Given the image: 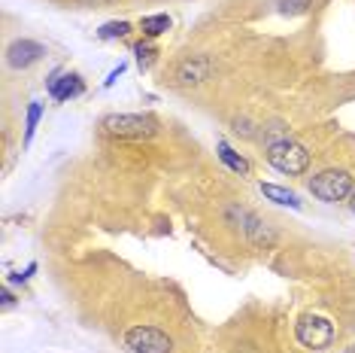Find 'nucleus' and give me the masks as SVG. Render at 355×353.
I'll list each match as a JSON object with an SVG mask.
<instances>
[{
	"instance_id": "nucleus-17",
	"label": "nucleus",
	"mask_w": 355,
	"mask_h": 353,
	"mask_svg": "<svg viewBox=\"0 0 355 353\" xmlns=\"http://www.w3.org/2000/svg\"><path fill=\"white\" fill-rule=\"evenodd\" d=\"M122 74H125V64H119V67H116V70H112V74H110V79H107V85H112V83H116V79H119V76H122Z\"/></svg>"
},
{
	"instance_id": "nucleus-11",
	"label": "nucleus",
	"mask_w": 355,
	"mask_h": 353,
	"mask_svg": "<svg viewBox=\"0 0 355 353\" xmlns=\"http://www.w3.org/2000/svg\"><path fill=\"white\" fill-rule=\"evenodd\" d=\"M140 31L146 37L164 34V31H171V15H146V19H140Z\"/></svg>"
},
{
	"instance_id": "nucleus-19",
	"label": "nucleus",
	"mask_w": 355,
	"mask_h": 353,
	"mask_svg": "<svg viewBox=\"0 0 355 353\" xmlns=\"http://www.w3.org/2000/svg\"><path fill=\"white\" fill-rule=\"evenodd\" d=\"M83 3H94V6H98V3H112V0H83Z\"/></svg>"
},
{
	"instance_id": "nucleus-1",
	"label": "nucleus",
	"mask_w": 355,
	"mask_h": 353,
	"mask_svg": "<svg viewBox=\"0 0 355 353\" xmlns=\"http://www.w3.org/2000/svg\"><path fill=\"white\" fill-rule=\"evenodd\" d=\"M310 192L325 204H337V202H346V198L355 192L352 186V174L343 171V167H328V171L316 174L310 180Z\"/></svg>"
},
{
	"instance_id": "nucleus-2",
	"label": "nucleus",
	"mask_w": 355,
	"mask_h": 353,
	"mask_svg": "<svg viewBox=\"0 0 355 353\" xmlns=\"http://www.w3.org/2000/svg\"><path fill=\"white\" fill-rule=\"evenodd\" d=\"M268 162L286 176H301L310 167V152L295 140H277L268 147Z\"/></svg>"
},
{
	"instance_id": "nucleus-12",
	"label": "nucleus",
	"mask_w": 355,
	"mask_h": 353,
	"mask_svg": "<svg viewBox=\"0 0 355 353\" xmlns=\"http://www.w3.org/2000/svg\"><path fill=\"white\" fill-rule=\"evenodd\" d=\"M131 34V25L128 22H107V25H101L98 37L101 40H119V37H128Z\"/></svg>"
},
{
	"instance_id": "nucleus-8",
	"label": "nucleus",
	"mask_w": 355,
	"mask_h": 353,
	"mask_svg": "<svg viewBox=\"0 0 355 353\" xmlns=\"http://www.w3.org/2000/svg\"><path fill=\"white\" fill-rule=\"evenodd\" d=\"M49 95L61 104L76 98V95H83V79H79V74H58L55 70V76L49 79Z\"/></svg>"
},
{
	"instance_id": "nucleus-5",
	"label": "nucleus",
	"mask_w": 355,
	"mask_h": 353,
	"mask_svg": "<svg viewBox=\"0 0 355 353\" xmlns=\"http://www.w3.org/2000/svg\"><path fill=\"white\" fill-rule=\"evenodd\" d=\"M295 335H297V341H301L304 347L319 350V347H328V344H331V338H334V326H331L325 317L306 314V317L297 320Z\"/></svg>"
},
{
	"instance_id": "nucleus-3",
	"label": "nucleus",
	"mask_w": 355,
	"mask_h": 353,
	"mask_svg": "<svg viewBox=\"0 0 355 353\" xmlns=\"http://www.w3.org/2000/svg\"><path fill=\"white\" fill-rule=\"evenodd\" d=\"M101 128L110 138H131V140H143L152 138L158 131V122L152 116H140V113H112L101 122Z\"/></svg>"
},
{
	"instance_id": "nucleus-18",
	"label": "nucleus",
	"mask_w": 355,
	"mask_h": 353,
	"mask_svg": "<svg viewBox=\"0 0 355 353\" xmlns=\"http://www.w3.org/2000/svg\"><path fill=\"white\" fill-rule=\"evenodd\" d=\"M12 302H15V299H12V293H10V290H3V308H12Z\"/></svg>"
},
{
	"instance_id": "nucleus-20",
	"label": "nucleus",
	"mask_w": 355,
	"mask_h": 353,
	"mask_svg": "<svg viewBox=\"0 0 355 353\" xmlns=\"http://www.w3.org/2000/svg\"><path fill=\"white\" fill-rule=\"evenodd\" d=\"M349 207H352V213H355V192H352V195H349Z\"/></svg>"
},
{
	"instance_id": "nucleus-10",
	"label": "nucleus",
	"mask_w": 355,
	"mask_h": 353,
	"mask_svg": "<svg viewBox=\"0 0 355 353\" xmlns=\"http://www.w3.org/2000/svg\"><path fill=\"white\" fill-rule=\"evenodd\" d=\"M216 149H219V158H222V162L231 167V171H237V174H243V176L249 174V162H246L243 156H240V152H234V149H231L225 140L216 143Z\"/></svg>"
},
{
	"instance_id": "nucleus-14",
	"label": "nucleus",
	"mask_w": 355,
	"mask_h": 353,
	"mask_svg": "<svg viewBox=\"0 0 355 353\" xmlns=\"http://www.w3.org/2000/svg\"><path fill=\"white\" fill-rule=\"evenodd\" d=\"M134 55H137V64H140V70H143V67H149V61H152V55H155V49L146 46V43H137L134 46Z\"/></svg>"
},
{
	"instance_id": "nucleus-15",
	"label": "nucleus",
	"mask_w": 355,
	"mask_h": 353,
	"mask_svg": "<svg viewBox=\"0 0 355 353\" xmlns=\"http://www.w3.org/2000/svg\"><path fill=\"white\" fill-rule=\"evenodd\" d=\"M306 6H310V0H279V10H282V13H288V15L304 13Z\"/></svg>"
},
{
	"instance_id": "nucleus-13",
	"label": "nucleus",
	"mask_w": 355,
	"mask_h": 353,
	"mask_svg": "<svg viewBox=\"0 0 355 353\" xmlns=\"http://www.w3.org/2000/svg\"><path fill=\"white\" fill-rule=\"evenodd\" d=\"M40 113H43V104L34 101L28 107V122H25V143H31V138H34V131H37V122H40Z\"/></svg>"
},
{
	"instance_id": "nucleus-9",
	"label": "nucleus",
	"mask_w": 355,
	"mask_h": 353,
	"mask_svg": "<svg viewBox=\"0 0 355 353\" xmlns=\"http://www.w3.org/2000/svg\"><path fill=\"white\" fill-rule=\"evenodd\" d=\"M261 192H264V198H270V202H277V204L292 207V211H297V207H301V202H297V195H295L292 189L273 186V183H261Z\"/></svg>"
},
{
	"instance_id": "nucleus-4",
	"label": "nucleus",
	"mask_w": 355,
	"mask_h": 353,
	"mask_svg": "<svg viewBox=\"0 0 355 353\" xmlns=\"http://www.w3.org/2000/svg\"><path fill=\"white\" fill-rule=\"evenodd\" d=\"M125 344L134 353H171L173 341L167 332H161L155 326H131L125 332Z\"/></svg>"
},
{
	"instance_id": "nucleus-6",
	"label": "nucleus",
	"mask_w": 355,
	"mask_h": 353,
	"mask_svg": "<svg viewBox=\"0 0 355 353\" xmlns=\"http://www.w3.org/2000/svg\"><path fill=\"white\" fill-rule=\"evenodd\" d=\"M209 74H213V61L204 58V55H198V58H189L176 67V83L180 85H200L204 79H209Z\"/></svg>"
},
{
	"instance_id": "nucleus-16",
	"label": "nucleus",
	"mask_w": 355,
	"mask_h": 353,
	"mask_svg": "<svg viewBox=\"0 0 355 353\" xmlns=\"http://www.w3.org/2000/svg\"><path fill=\"white\" fill-rule=\"evenodd\" d=\"M234 131H237V134H243V138H252V134H255V128L249 125L246 119H237V122H234Z\"/></svg>"
},
{
	"instance_id": "nucleus-7",
	"label": "nucleus",
	"mask_w": 355,
	"mask_h": 353,
	"mask_svg": "<svg viewBox=\"0 0 355 353\" xmlns=\"http://www.w3.org/2000/svg\"><path fill=\"white\" fill-rule=\"evenodd\" d=\"M43 55H46L43 46L34 43V40H15L10 49H6V61H10V67H31Z\"/></svg>"
}]
</instances>
